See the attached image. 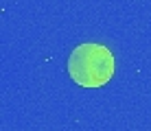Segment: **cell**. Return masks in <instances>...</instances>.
Returning <instances> with one entry per match:
<instances>
[{"instance_id":"1","label":"cell","mask_w":151,"mask_h":131,"mask_svg":"<svg viewBox=\"0 0 151 131\" xmlns=\"http://www.w3.org/2000/svg\"><path fill=\"white\" fill-rule=\"evenodd\" d=\"M68 74L81 87H103L114 77V55L103 44H79L68 57Z\"/></svg>"}]
</instances>
